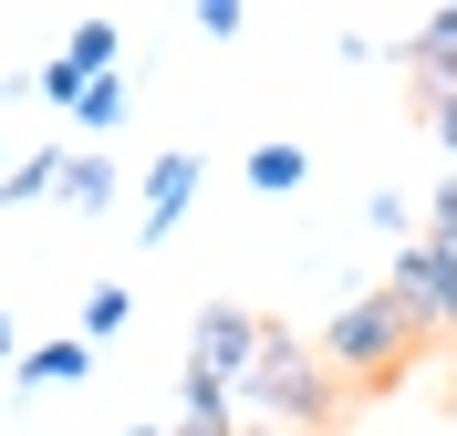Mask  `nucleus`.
Listing matches in <instances>:
<instances>
[{
    "label": "nucleus",
    "mask_w": 457,
    "mask_h": 436,
    "mask_svg": "<svg viewBox=\"0 0 457 436\" xmlns=\"http://www.w3.org/2000/svg\"><path fill=\"white\" fill-rule=\"evenodd\" d=\"M322 415H333V374L312 364V343L281 333V322H260V333H250V364H239V384H228V426L312 436Z\"/></svg>",
    "instance_id": "f257e3e1"
},
{
    "label": "nucleus",
    "mask_w": 457,
    "mask_h": 436,
    "mask_svg": "<svg viewBox=\"0 0 457 436\" xmlns=\"http://www.w3.org/2000/svg\"><path fill=\"white\" fill-rule=\"evenodd\" d=\"M416 353H427V343L405 333L395 301H385V291H353V301L322 322V353H312V364H322V374H353V384H395Z\"/></svg>",
    "instance_id": "f03ea898"
},
{
    "label": "nucleus",
    "mask_w": 457,
    "mask_h": 436,
    "mask_svg": "<svg viewBox=\"0 0 457 436\" xmlns=\"http://www.w3.org/2000/svg\"><path fill=\"white\" fill-rule=\"evenodd\" d=\"M385 301L405 312V333H416V343H457V260H447V250L405 239L395 270H385Z\"/></svg>",
    "instance_id": "7ed1b4c3"
},
{
    "label": "nucleus",
    "mask_w": 457,
    "mask_h": 436,
    "mask_svg": "<svg viewBox=\"0 0 457 436\" xmlns=\"http://www.w3.org/2000/svg\"><path fill=\"white\" fill-rule=\"evenodd\" d=\"M114 53H125V21H104V11H84V21L62 31V53L42 62V73H31V84L53 94L62 115H73V94H84V84H104V73H114Z\"/></svg>",
    "instance_id": "20e7f679"
},
{
    "label": "nucleus",
    "mask_w": 457,
    "mask_h": 436,
    "mask_svg": "<svg viewBox=\"0 0 457 436\" xmlns=\"http://www.w3.org/2000/svg\"><path fill=\"white\" fill-rule=\"evenodd\" d=\"M250 333H260V312H239V301H208L198 333H187V374L228 395V384H239V364H250Z\"/></svg>",
    "instance_id": "39448f33"
},
{
    "label": "nucleus",
    "mask_w": 457,
    "mask_h": 436,
    "mask_svg": "<svg viewBox=\"0 0 457 436\" xmlns=\"http://www.w3.org/2000/svg\"><path fill=\"white\" fill-rule=\"evenodd\" d=\"M198 145H167L156 167H145V218H136V239H177V218L198 208Z\"/></svg>",
    "instance_id": "423d86ee"
},
{
    "label": "nucleus",
    "mask_w": 457,
    "mask_h": 436,
    "mask_svg": "<svg viewBox=\"0 0 457 436\" xmlns=\"http://www.w3.org/2000/svg\"><path fill=\"white\" fill-rule=\"evenodd\" d=\"M405 62H416V94H447L457 84V0H436L427 21L405 31Z\"/></svg>",
    "instance_id": "0eeeda50"
},
{
    "label": "nucleus",
    "mask_w": 457,
    "mask_h": 436,
    "mask_svg": "<svg viewBox=\"0 0 457 436\" xmlns=\"http://www.w3.org/2000/svg\"><path fill=\"white\" fill-rule=\"evenodd\" d=\"M94 374V353L73 343V333H62V343H31L21 364H11V384H31V395H53V384H84Z\"/></svg>",
    "instance_id": "6e6552de"
},
{
    "label": "nucleus",
    "mask_w": 457,
    "mask_h": 436,
    "mask_svg": "<svg viewBox=\"0 0 457 436\" xmlns=\"http://www.w3.org/2000/svg\"><path fill=\"white\" fill-rule=\"evenodd\" d=\"M53 198L94 218V208H114V198H125V177H114V156L94 145V156H62V187H53Z\"/></svg>",
    "instance_id": "1a4fd4ad"
},
{
    "label": "nucleus",
    "mask_w": 457,
    "mask_h": 436,
    "mask_svg": "<svg viewBox=\"0 0 457 436\" xmlns=\"http://www.w3.org/2000/svg\"><path fill=\"white\" fill-rule=\"evenodd\" d=\"M62 156H73V145H31L21 167H0V208H21V198H53V187H62Z\"/></svg>",
    "instance_id": "9d476101"
},
{
    "label": "nucleus",
    "mask_w": 457,
    "mask_h": 436,
    "mask_svg": "<svg viewBox=\"0 0 457 436\" xmlns=\"http://www.w3.org/2000/svg\"><path fill=\"white\" fill-rule=\"evenodd\" d=\"M167 436H228V395L198 384V374H177V426Z\"/></svg>",
    "instance_id": "9b49d317"
},
{
    "label": "nucleus",
    "mask_w": 457,
    "mask_h": 436,
    "mask_svg": "<svg viewBox=\"0 0 457 436\" xmlns=\"http://www.w3.org/2000/svg\"><path fill=\"white\" fill-rule=\"evenodd\" d=\"M125 312H136V291L94 281V291H84V322H73V343H84V353H94V343H114V333H125Z\"/></svg>",
    "instance_id": "f8f14e48"
},
{
    "label": "nucleus",
    "mask_w": 457,
    "mask_h": 436,
    "mask_svg": "<svg viewBox=\"0 0 457 436\" xmlns=\"http://www.w3.org/2000/svg\"><path fill=\"white\" fill-rule=\"evenodd\" d=\"M302 177H312V156H302V145H250V187H260V198H291Z\"/></svg>",
    "instance_id": "ddd939ff"
},
{
    "label": "nucleus",
    "mask_w": 457,
    "mask_h": 436,
    "mask_svg": "<svg viewBox=\"0 0 457 436\" xmlns=\"http://www.w3.org/2000/svg\"><path fill=\"white\" fill-rule=\"evenodd\" d=\"M416 239H427V250H447V260H457V167H447V177H436V187H427V229H416Z\"/></svg>",
    "instance_id": "4468645a"
},
{
    "label": "nucleus",
    "mask_w": 457,
    "mask_h": 436,
    "mask_svg": "<svg viewBox=\"0 0 457 436\" xmlns=\"http://www.w3.org/2000/svg\"><path fill=\"white\" fill-rule=\"evenodd\" d=\"M73 125H94V136H104V125H125V73H104V84L73 94Z\"/></svg>",
    "instance_id": "2eb2a0df"
},
{
    "label": "nucleus",
    "mask_w": 457,
    "mask_h": 436,
    "mask_svg": "<svg viewBox=\"0 0 457 436\" xmlns=\"http://www.w3.org/2000/svg\"><path fill=\"white\" fill-rule=\"evenodd\" d=\"M364 218H374V229H385V239H395V250H405V239H416V198H395V187H385V198H374Z\"/></svg>",
    "instance_id": "dca6fc26"
},
{
    "label": "nucleus",
    "mask_w": 457,
    "mask_h": 436,
    "mask_svg": "<svg viewBox=\"0 0 457 436\" xmlns=\"http://www.w3.org/2000/svg\"><path fill=\"white\" fill-rule=\"evenodd\" d=\"M427 136H436V145L457 156V94H427Z\"/></svg>",
    "instance_id": "f3484780"
},
{
    "label": "nucleus",
    "mask_w": 457,
    "mask_h": 436,
    "mask_svg": "<svg viewBox=\"0 0 457 436\" xmlns=\"http://www.w3.org/2000/svg\"><path fill=\"white\" fill-rule=\"evenodd\" d=\"M228 436H281V426H228Z\"/></svg>",
    "instance_id": "a211bd4d"
},
{
    "label": "nucleus",
    "mask_w": 457,
    "mask_h": 436,
    "mask_svg": "<svg viewBox=\"0 0 457 436\" xmlns=\"http://www.w3.org/2000/svg\"><path fill=\"white\" fill-rule=\"evenodd\" d=\"M0 364H11V322H0Z\"/></svg>",
    "instance_id": "6ab92c4d"
},
{
    "label": "nucleus",
    "mask_w": 457,
    "mask_h": 436,
    "mask_svg": "<svg viewBox=\"0 0 457 436\" xmlns=\"http://www.w3.org/2000/svg\"><path fill=\"white\" fill-rule=\"evenodd\" d=\"M0 167H11V156H0Z\"/></svg>",
    "instance_id": "aec40b11"
},
{
    "label": "nucleus",
    "mask_w": 457,
    "mask_h": 436,
    "mask_svg": "<svg viewBox=\"0 0 457 436\" xmlns=\"http://www.w3.org/2000/svg\"><path fill=\"white\" fill-rule=\"evenodd\" d=\"M447 94H457V84H447Z\"/></svg>",
    "instance_id": "412c9836"
}]
</instances>
